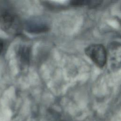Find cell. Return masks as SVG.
<instances>
[{
  "mask_svg": "<svg viewBox=\"0 0 121 121\" xmlns=\"http://www.w3.org/2000/svg\"><path fill=\"white\" fill-rule=\"evenodd\" d=\"M3 42L2 41V40L1 39H0V54L2 52V49H3Z\"/></svg>",
  "mask_w": 121,
  "mask_h": 121,
  "instance_id": "cell-7",
  "label": "cell"
},
{
  "mask_svg": "<svg viewBox=\"0 0 121 121\" xmlns=\"http://www.w3.org/2000/svg\"><path fill=\"white\" fill-rule=\"evenodd\" d=\"M0 28L9 35H17L21 33L23 26L17 15L10 12H5L0 15Z\"/></svg>",
  "mask_w": 121,
  "mask_h": 121,
  "instance_id": "cell-1",
  "label": "cell"
},
{
  "mask_svg": "<svg viewBox=\"0 0 121 121\" xmlns=\"http://www.w3.org/2000/svg\"><path fill=\"white\" fill-rule=\"evenodd\" d=\"M31 49L30 46L24 45L21 46L18 51V57L21 63L26 66L30 64Z\"/></svg>",
  "mask_w": 121,
  "mask_h": 121,
  "instance_id": "cell-4",
  "label": "cell"
},
{
  "mask_svg": "<svg viewBox=\"0 0 121 121\" xmlns=\"http://www.w3.org/2000/svg\"><path fill=\"white\" fill-rule=\"evenodd\" d=\"M108 53L112 68H120L121 62V44L117 42L110 44Z\"/></svg>",
  "mask_w": 121,
  "mask_h": 121,
  "instance_id": "cell-3",
  "label": "cell"
},
{
  "mask_svg": "<svg viewBox=\"0 0 121 121\" xmlns=\"http://www.w3.org/2000/svg\"><path fill=\"white\" fill-rule=\"evenodd\" d=\"M85 52L95 65L103 68L105 65L107 59V52L105 47L101 44H92L86 47Z\"/></svg>",
  "mask_w": 121,
  "mask_h": 121,
  "instance_id": "cell-2",
  "label": "cell"
},
{
  "mask_svg": "<svg viewBox=\"0 0 121 121\" xmlns=\"http://www.w3.org/2000/svg\"><path fill=\"white\" fill-rule=\"evenodd\" d=\"M49 29L48 26L42 22L34 21L31 23L29 26V30L33 33H40L46 32Z\"/></svg>",
  "mask_w": 121,
  "mask_h": 121,
  "instance_id": "cell-6",
  "label": "cell"
},
{
  "mask_svg": "<svg viewBox=\"0 0 121 121\" xmlns=\"http://www.w3.org/2000/svg\"><path fill=\"white\" fill-rule=\"evenodd\" d=\"M103 2L102 0H71L70 1V4L73 7L87 6L94 8L100 6Z\"/></svg>",
  "mask_w": 121,
  "mask_h": 121,
  "instance_id": "cell-5",
  "label": "cell"
}]
</instances>
